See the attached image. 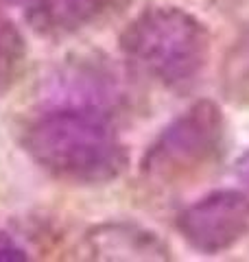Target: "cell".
<instances>
[{
	"instance_id": "6da1fadb",
	"label": "cell",
	"mask_w": 249,
	"mask_h": 262,
	"mask_svg": "<svg viewBox=\"0 0 249 262\" xmlns=\"http://www.w3.org/2000/svg\"><path fill=\"white\" fill-rule=\"evenodd\" d=\"M24 149L46 173L70 184H107L127 166V151L103 112L53 107L33 120Z\"/></svg>"
},
{
	"instance_id": "7a4b0ae2",
	"label": "cell",
	"mask_w": 249,
	"mask_h": 262,
	"mask_svg": "<svg viewBox=\"0 0 249 262\" xmlns=\"http://www.w3.org/2000/svg\"><path fill=\"white\" fill-rule=\"evenodd\" d=\"M127 61L164 88H184L203 70L210 37L193 13L157 5L138 13L120 35Z\"/></svg>"
},
{
	"instance_id": "3957f363",
	"label": "cell",
	"mask_w": 249,
	"mask_h": 262,
	"mask_svg": "<svg viewBox=\"0 0 249 262\" xmlns=\"http://www.w3.org/2000/svg\"><path fill=\"white\" fill-rule=\"evenodd\" d=\"M225 144V120L212 101H199L179 114L149 146L140 175L157 190L193 184L219 162Z\"/></svg>"
},
{
	"instance_id": "277c9868",
	"label": "cell",
	"mask_w": 249,
	"mask_h": 262,
	"mask_svg": "<svg viewBox=\"0 0 249 262\" xmlns=\"http://www.w3.org/2000/svg\"><path fill=\"white\" fill-rule=\"evenodd\" d=\"M177 229L197 251H225L249 232V196L243 190L210 192L181 212Z\"/></svg>"
},
{
	"instance_id": "5b68a950",
	"label": "cell",
	"mask_w": 249,
	"mask_h": 262,
	"mask_svg": "<svg viewBox=\"0 0 249 262\" xmlns=\"http://www.w3.org/2000/svg\"><path fill=\"white\" fill-rule=\"evenodd\" d=\"M86 249L94 260H169L171 249L160 236L134 223H103L90 229Z\"/></svg>"
},
{
	"instance_id": "8992f818",
	"label": "cell",
	"mask_w": 249,
	"mask_h": 262,
	"mask_svg": "<svg viewBox=\"0 0 249 262\" xmlns=\"http://www.w3.org/2000/svg\"><path fill=\"white\" fill-rule=\"evenodd\" d=\"M59 83V105L57 107H83L107 114V103H114L118 96V83L112 72L94 59H81L70 63L64 75L57 79Z\"/></svg>"
},
{
	"instance_id": "52a82bcc",
	"label": "cell",
	"mask_w": 249,
	"mask_h": 262,
	"mask_svg": "<svg viewBox=\"0 0 249 262\" xmlns=\"http://www.w3.org/2000/svg\"><path fill=\"white\" fill-rule=\"evenodd\" d=\"M114 0H33L29 22L39 35L66 37L110 11Z\"/></svg>"
},
{
	"instance_id": "ba28073f",
	"label": "cell",
	"mask_w": 249,
	"mask_h": 262,
	"mask_svg": "<svg viewBox=\"0 0 249 262\" xmlns=\"http://www.w3.org/2000/svg\"><path fill=\"white\" fill-rule=\"evenodd\" d=\"M27 61V46L18 27L0 13V94L11 90Z\"/></svg>"
},
{
	"instance_id": "9c48e42d",
	"label": "cell",
	"mask_w": 249,
	"mask_h": 262,
	"mask_svg": "<svg viewBox=\"0 0 249 262\" xmlns=\"http://www.w3.org/2000/svg\"><path fill=\"white\" fill-rule=\"evenodd\" d=\"M223 92L232 103L249 105V31L236 39L225 57Z\"/></svg>"
},
{
	"instance_id": "30bf717a",
	"label": "cell",
	"mask_w": 249,
	"mask_h": 262,
	"mask_svg": "<svg viewBox=\"0 0 249 262\" xmlns=\"http://www.w3.org/2000/svg\"><path fill=\"white\" fill-rule=\"evenodd\" d=\"M22 260H29L27 249L13 236L0 232V262H22Z\"/></svg>"
},
{
	"instance_id": "8fae6325",
	"label": "cell",
	"mask_w": 249,
	"mask_h": 262,
	"mask_svg": "<svg viewBox=\"0 0 249 262\" xmlns=\"http://www.w3.org/2000/svg\"><path fill=\"white\" fill-rule=\"evenodd\" d=\"M238 177H240V182H243V188H245L243 192L249 196V153L238 162Z\"/></svg>"
},
{
	"instance_id": "7c38bea8",
	"label": "cell",
	"mask_w": 249,
	"mask_h": 262,
	"mask_svg": "<svg viewBox=\"0 0 249 262\" xmlns=\"http://www.w3.org/2000/svg\"><path fill=\"white\" fill-rule=\"evenodd\" d=\"M18 3H24V0H0V5H18Z\"/></svg>"
}]
</instances>
